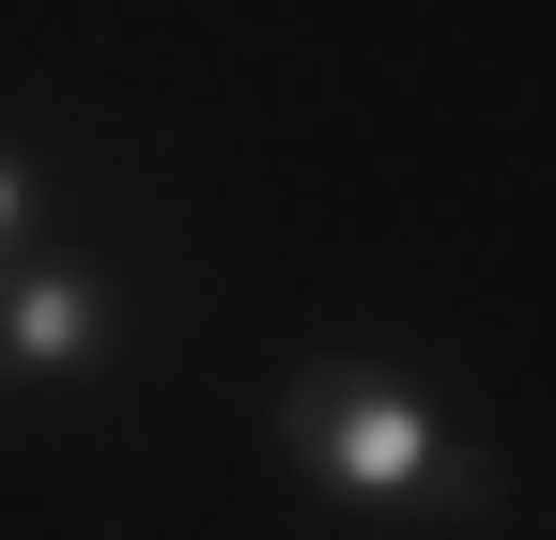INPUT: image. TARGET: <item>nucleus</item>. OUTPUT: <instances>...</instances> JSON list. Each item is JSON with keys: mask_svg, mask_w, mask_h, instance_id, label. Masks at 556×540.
<instances>
[{"mask_svg": "<svg viewBox=\"0 0 556 540\" xmlns=\"http://www.w3.org/2000/svg\"><path fill=\"white\" fill-rule=\"evenodd\" d=\"M278 448H294L340 510H464V494H479V463H464V433L433 417V386L356 371V356L278 386Z\"/></svg>", "mask_w": 556, "mask_h": 540, "instance_id": "obj_1", "label": "nucleus"}, {"mask_svg": "<svg viewBox=\"0 0 556 540\" xmlns=\"http://www.w3.org/2000/svg\"><path fill=\"white\" fill-rule=\"evenodd\" d=\"M109 324H124V294L93 279V262H62V247L0 262V371H93Z\"/></svg>", "mask_w": 556, "mask_h": 540, "instance_id": "obj_2", "label": "nucleus"}, {"mask_svg": "<svg viewBox=\"0 0 556 540\" xmlns=\"http://www.w3.org/2000/svg\"><path fill=\"white\" fill-rule=\"evenodd\" d=\"M31 232H47V170H31V155H16V140H0V262H16V247H31Z\"/></svg>", "mask_w": 556, "mask_h": 540, "instance_id": "obj_3", "label": "nucleus"}]
</instances>
